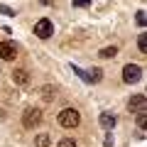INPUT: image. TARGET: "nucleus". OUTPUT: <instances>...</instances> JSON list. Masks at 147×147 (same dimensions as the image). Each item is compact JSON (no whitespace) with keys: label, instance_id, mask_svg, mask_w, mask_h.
Instances as JSON below:
<instances>
[{"label":"nucleus","instance_id":"1","mask_svg":"<svg viewBox=\"0 0 147 147\" xmlns=\"http://www.w3.org/2000/svg\"><path fill=\"white\" fill-rule=\"evenodd\" d=\"M57 120H59V125H61V127H69V130H71V127H76L81 123V113L76 108H64L61 113H59Z\"/></svg>","mask_w":147,"mask_h":147},{"label":"nucleus","instance_id":"2","mask_svg":"<svg viewBox=\"0 0 147 147\" xmlns=\"http://www.w3.org/2000/svg\"><path fill=\"white\" fill-rule=\"evenodd\" d=\"M140 79H142V66H137V64H125L123 66V81L125 84H137Z\"/></svg>","mask_w":147,"mask_h":147},{"label":"nucleus","instance_id":"3","mask_svg":"<svg viewBox=\"0 0 147 147\" xmlns=\"http://www.w3.org/2000/svg\"><path fill=\"white\" fill-rule=\"evenodd\" d=\"M34 34L39 37V39H49V37L54 34V25H52V20H49V17L37 20V25H34Z\"/></svg>","mask_w":147,"mask_h":147},{"label":"nucleus","instance_id":"4","mask_svg":"<svg viewBox=\"0 0 147 147\" xmlns=\"http://www.w3.org/2000/svg\"><path fill=\"white\" fill-rule=\"evenodd\" d=\"M42 123V110L39 108H27L25 110V115H22V125L25 127H34Z\"/></svg>","mask_w":147,"mask_h":147},{"label":"nucleus","instance_id":"5","mask_svg":"<svg viewBox=\"0 0 147 147\" xmlns=\"http://www.w3.org/2000/svg\"><path fill=\"white\" fill-rule=\"evenodd\" d=\"M0 57L5 59V61H12V59L17 57V47H15V42H10V39H5V42L0 44Z\"/></svg>","mask_w":147,"mask_h":147},{"label":"nucleus","instance_id":"6","mask_svg":"<svg viewBox=\"0 0 147 147\" xmlns=\"http://www.w3.org/2000/svg\"><path fill=\"white\" fill-rule=\"evenodd\" d=\"M127 108H130L132 113H140V110H147V98H145L142 93L132 96V98H130V103H127Z\"/></svg>","mask_w":147,"mask_h":147},{"label":"nucleus","instance_id":"7","mask_svg":"<svg viewBox=\"0 0 147 147\" xmlns=\"http://www.w3.org/2000/svg\"><path fill=\"white\" fill-rule=\"evenodd\" d=\"M100 127H105V130H113L115 127V123H118V118L113 115V113H100Z\"/></svg>","mask_w":147,"mask_h":147},{"label":"nucleus","instance_id":"8","mask_svg":"<svg viewBox=\"0 0 147 147\" xmlns=\"http://www.w3.org/2000/svg\"><path fill=\"white\" fill-rule=\"evenodd\" d=\"M12 81H15L17 86H25L27 81H30V74H27L25 69H15V71H12Z\"/></svg>","mask_w":147,"mask_h":147},{"label":"nucleus","instance_id":"9","mask_svg":"<svg viewBox=\"0 0 147 147\" xmlns=\"http://www.w3.org/2000/svg\"><path fill=\"white\" fill-rule=\"evenodd\" d=\"M52 145V137L47 135V132H39V135L34 137V147H49Z\"/></svg>","mask_w":147,"mask_h":147},{"label":"nucleus","instance_id":"10","mask_svg":"<svg viewBox=\"0 0 147 147\" xmlns=\"http://www.w3.org/2000/svg\"><path fill=\"white\" fill-rule=\"evenodd\" d=\"M100 79H103V71H100V69H91V71H86V81H91V84H98Z\"/></svg>","mask_w":147,"mask_h":147},{"label":"nucleus","instance_id":"11","mask_svg":"<svg viewBox=\"0 0 147 147\" xmlns=\"http://www.w3.org/2000/svg\"><path fill=\"white\" fill-rule=\"evenodd\" d=\"M115 54H118V47L113 44V47H103V49L98 52V57H103V59H113Z\"/></svg>","mask_w":147,"mask_h":147},{"label":"nucleus","instance_id":"12","mask_svg":"<svg viewBox=\"0 0 147 147\" xmlns=\"http://www.w3.org/2000/svg\"><path fill=\"white\" fill-rule=\"evenodd\" d=\"M137 47H140L142 54H147V34H140V37H137Z\"/></svg>","mask_w":147,"mask_h":147},{"label":"nucleus","instance_id":"13","mask_svg":"<svg viewBox=\"0 0 147 147\" xmlns=\"http://www.w3.org/2000/svg\"><path fill=\"white\" fill-rule=\"evenodd\" d=\"M145 123H147V110H140L137 113V125H140V130H145Z\"/></svg>","mask_w":147,"mask_h":147},{"label":"nucleus","instance_id":"14","mask_svg":"<svg viewBox=\"0 0 147 147\" xmlns=\"http://www.w3.org/2000/svg\"><path fill=\"white\" fill-rule=\"evenodd\" d=\"M57 147H76V140H71V137H64V140H59Z\"/></svg>","mask_w":147,"mask_h":147},{"label":"nucleus","instance_id":"15","mask_svg":"<svg viewBox=\"0 0 147 147\" xmlns=\"http://www.w3.org/2000/svg\"><path fill=\"white\" fill-rule=\"evenodd\" d=\"M44 100H54V93H52V86H44Z\"/></svg>","mask_w":147,"mask_h":147},{"label":"nucleus","instance_id":"16","mask_svg":"<svg viewBox=\"0 0 147 147\" xmlns=\"http://www.w3.org/2000/svg\"><path fill=\"white\" fill-rule=\"evenodd\" d=\"M0 12H3V15H7V17L15 15V10H12V7H7V5H0Z\"/></svg>","mask_w":147,"mask_h":147},{"label":"nucleus","instance_id":"17","mask_svg":"<svg viewBox=\"0 0 147 147\" xmlns=\"http://www.w3.org/2000/svg\"><path fill=\"white\" fill-rule=\"evenodd\" d=\"M91 0H74V7H88Z\"/></svg>","mask_w":147,"mask_h":147},{"label":"nucleus","instance_id":"18","mask_svg":"<svg viewBox=\"0 0 147 147\" xmlns=\"http://www.w3.org/2000/svg\"><path fill=\"white\" fill-rule=\"evenodd\" d=\"M137 25H140V27H145V12H137Z\"/></svg>","mask_w":147,"mask_h":147},{"label":"nucleus","instance_id":"19","mask_svg":"<svg viewBox=\"0 0 147 147\" xmlns=\"http://www.w3.org/2000/svg\"><path fill=\"white\" fill-rule=\"evenodd\" d=\"M42 3H44V5H52V3H54V0H42Z\"/></svg>","mask_w":147,"mask_h":147}]
</instances>
